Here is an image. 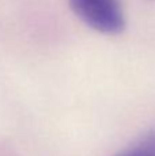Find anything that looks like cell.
Masks as SVG:
<instances>
[{"label":"cell","mask_w":155,"mask_h":156,"mask_svg":"<svg viewBox=\"0 0 155 156\" xmlns=\"http://www.w3.org/2000/svg\"><path fill=\"white\" fill-rule=\"evenodd\" d=\"M69 3L77 16L96 32L115 34L125 26L120 0H69Z\"/></svg>","instance_id":"1"},{"label":"cell","mask_w":155,"mask_h":156,"mask_svg":"<svg viewBox=\"0 0 155 156\" xmlns=\"http://www.w3.org/2000/svg\"><path fill=\"white\" fill-rule=\"evenodd\" d=\"M115 156H155V130Z\"/></svg>","instance_id":"2"}]
</instances>
